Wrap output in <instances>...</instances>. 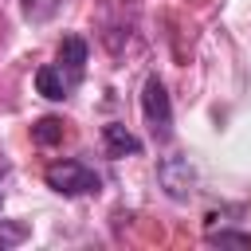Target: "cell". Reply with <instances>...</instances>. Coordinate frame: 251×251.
Wrapping results in <instances>:
<instances>
[{
    "mask_svg": "<svg viewBox=\"0 0 251 251\" xmlns=\"http://www.w3.org/2000/svg\"><path fill=\"white\" fill-rule=\"evenodd\" d=\"M43 180H47V188L59 192V196H86V192H98V188H102V176H98L86 161H75V157L51 161L47 173H43Z\"/></svg>",
    "mask_w": 251,
    "mask_h": 251,
    "instance_id": "cell-1",
    "label": "cell"
},
{
    "mask_svg": "<svg viewBox=\"0 0 251 251\" xmlns=\"http://www.w3.org/2000/svg\"><path fill=\"white\" fill-rule=\"evenodd\" d=\"M141 114H145L157 141H165L173 133V102H169V90H165V82L157 75H149L145 86H141Z\"/></svg>",
    "mask_w": 251,
    "mask_h": 251,
    "instance_id": "cell-2",
    "label": "cell"
},
{
    "mask_svg": "<svg viewBox=\"0 0 251 251\" xmlns=\"http://www.w3.org/2000/svg\"><path fill=\"white\" fill-rule=\"evenodd\" d=\"M157 180H161L169 200H188L196 192V169L188 157H165L157 165Z\"/></svg>",
    "mask_w": 251,
    "mask_h": 251,
    "instance_id": "cell-3",
    "label": "cell"
},
{
    "mask_svg": "<svg viewBox=\"0 0 251 251\" xmlns=\"http://www.w3.org/2000/svg\"><path fill=\"white\" fill-rule=\"evenodd\" d=\"M75 86H78V82H75L59 63H47V67H39V71H35V90H39L43 98H51V102H63Z\"/></svg>",
    "mask_w": 251,
    "mask_h": 251,
    "instance_id": "cell-4",
    "label": "cell"
},
{
    "mask_svg": "<svg viewBox=\"0 0 251 251\" xmlns=\"http://www.w3.org/2000/svg\"><path fill=\"white\" fill-rule=\"evenodd\" d=\"M59 67L78 82L82 78V67H86V39L82 35H67L63 43H59Z\"/></svg>",
    "mask_w": 251,
    "mask_h": 251,
    "instance_id": "cell-5",
    "label": "cell"
},
{
    "mask_svg": "<svg viewBox=\"0 0 251 251\" xmlns=\"http://www.w3.org/2000/svg\"><path fill=\"white\" fill-rule=\"evenodd\" d=\"M102 141H106V153L110 157H126V153H141V141L126 129V126H118V122H110V126H102Z\"/></svg>",
    "mask_w": 251,
    "mask_h": 251,
    "instance_id": "cell-6",
    "label": "cell"
},
{
    "mask_svg": "<svg viewBox=\"0 0 251 251\" xmlns=\"http://www.w3.org/2000/svg\"><path fill=\"white\" fill-rule=\"evenodd\" d=\"M63 137V122L59 118H39L35 126H31V141L35 145H55Z\"/></svg>",
    "mask_w": 251,
    "mask_h": 251,
    "instance_id": "cell-7",
    "label": "cell"
},
{
    "mask_svg": "<svg viewBox=\"0 0 251 251\" xmlns=\"http://www.w3.org/2000/svg\"><path fill=\"white\" fill-rule=\"evenodd\" d=\"M27 235H31L27 224H20V220H0V247H20Z\"/></svg>",
    "mask_w": 251,
    "mask_h": 251,
    "instance_id": "cell-8",
    "label": "cell"
},
{
    "mask_svg": "<svg viewBox=\"0 0 251 251\" xmlns=\"http://www.w3.org/2000/svg\"><path fill=\"white\" fill-rule=\"evenodd\" d=\"M208 243H239V247H251V235L247 231H208Z\"/></svg>",
    "mask_w": 251,
    "mask_h": 251,
    "instance_id": "cell-9",
    "label": "cell"
}]
</instances>
